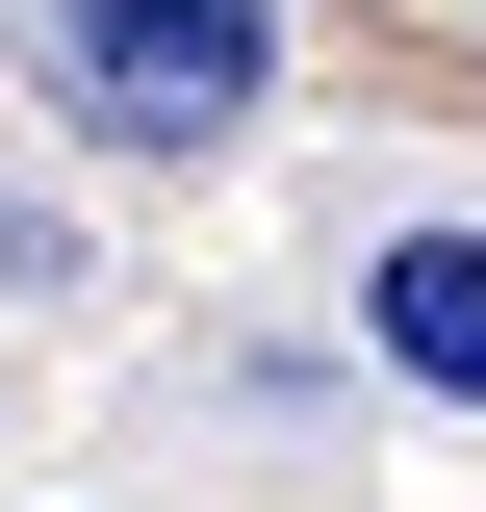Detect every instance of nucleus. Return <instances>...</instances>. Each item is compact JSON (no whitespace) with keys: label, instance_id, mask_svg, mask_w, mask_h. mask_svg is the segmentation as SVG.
<instances>
[{"label":"nucleus","instance_id":"nucleus-2","mask_svg":"<svg viewBox=\"0 0 486 512\" xmlns=\"http://www.w3.org/2000/svg\"><path fill=\"white\" fill-rule=\"evenodd\" d=\"M359 359L435 384V410H486V231H384L359 256Z\"/></svg>","mask_w":486,"mask_h":512},{"label":"nucleus","instance_id":"nucleus-1","mask_svg":"<svg viewBox=\"0 0 486 512\" xmlns=\"http://www.w3.org/2000/svg\"><path fill=\"white\" fill-rule=\"evenodd\" d=\"M52 52H77V103H103L128 154H205V128L282 103V26H256V0H52Z\"/></svg>","mask_w":486,"mask_h":512}]
</instances>
